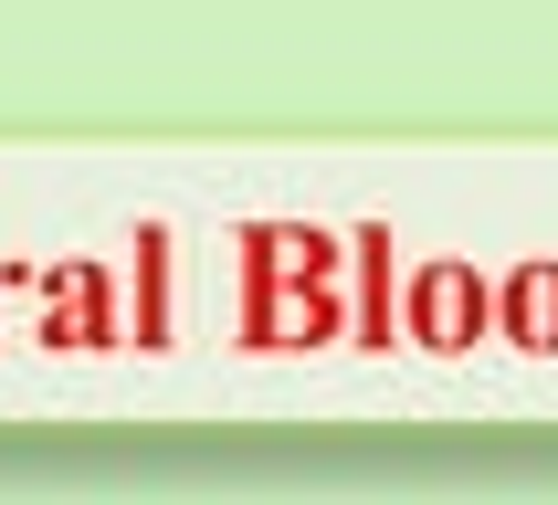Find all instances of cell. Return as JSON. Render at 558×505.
Returning <instances> with one entry per match:
<instances>
[{
  "instance_id": "cell-1",
  "label": "cell",
  "mask_w": 558,
  "mask_h": 505,
  "mask_svg": "<svg viewBox=\"0 0 558 505\" xmlns=\"http://www.w3.org/2000/svg\"><path fill=\"white\" fill-rule=\"evenodd\" d=\"M485 327H496V295H485L474 263H422L411 274V337L422 347H474Z\"/></svg>"
},
{
  "instance_id": "cell-2",
  "label": "cell",
  "mask_w": 558,
  "mask_h": 505,
  "mask_svg": "<svg viewBox=\"0 0 558 505\" xmlns=\"http://www.w3.org/2000/svg\"><path fill=\"white\" fill-rule=\"evenodd\" d=\"M496 327H506L517 347H558V263H548V253L506 274V295H496Z\"/></svg>"
}]
</instances>
